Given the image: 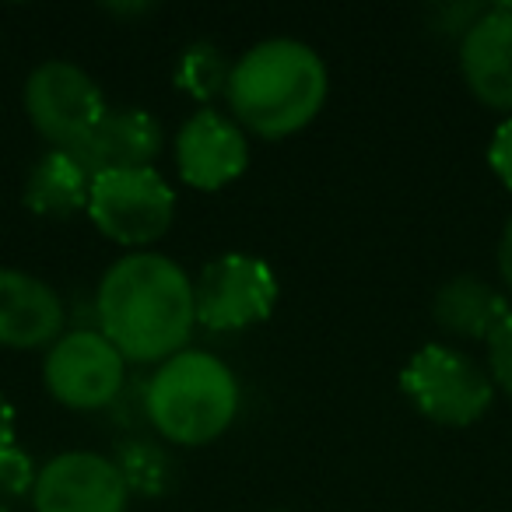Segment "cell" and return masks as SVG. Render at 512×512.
Masks as SVG:
<instances>
[{
  "label": "cell",
  "instance_id": "1",
  "mask_svg": "<svg viewBox=\"0 0 512 512\" xmlns=\"http://www.w3.org/2000/svg\"><path fill=\"white\" fill-rule=\"evenodd\" d=\"M99 334L134 365H162L197 330L193 278L165 253H127L95 292Z\"/></svg>",
  "mask_w": 512,
  "mask_h": 512
},
{
  "label": "cell",
  "instance_id": "2",
  "mask_svg": "<svg viewBox=\"0 0 512 512\" xmlns=\"http://www.w3.org/2000/svg\"><path fill=\"white\" fill-rule=\"evenodd\" d=\"M327 88V64L313 46L299 39H264L235 60L225 99L246 134L281 141L320 116Z\"/></svg>",
  "mask_w": 512,
  "mask_h": 512
},
{
  "label": "cell",
  "instance_id": "3",
  "mask_svg": "<svg viewBox=\"0 0 512 512\" xmlns=\"http://www.w3.org/2000/svg\"><path fill=\"white\" fill-rule=\"evenodd\" d=\"M239 414V379L211 351H179L148 376V425L172 446H207Z\"/></svg>",
  "mask_w": 512,
  "mask_h": 512
},
{
  "label": "cell",
  "instance_id": "4",
  "mask_svg": "<svg viewBox=\"0 0 512 512\" xmlns=\"http://www.w3.org/2000/svg\"><path fill=\"white\" fill-rule=\"evenodd\" d=\"M400 390L421 418L446 428H467L495 400L488 369L449 344H425L407 358L400 372Z\"/></svg>",
  "mask_w": 512,
  "mask_h": 512
},
{
  "label": "cell",
  "instance_id": "5",
  "mask_svg": "<svg viewBox=\"0 0 512 512\" xmlns=\"http://www.w3.org/2000/svg\"><path fill=\"white\" fill-rule=\"evenodd\" d=\"M25 116L50 151H74L109 113L106 95L85 67L46 60L25 81Z\"/></svg>",
  "mask_w": 512,
  "mask_h": 512
},
{
  "label": "cell",
  "instance_id": "6",
  "mask_svg": "<svg viewBox=\"0 0 512 512\" xmlns=\"http://www.w3.org/2000/svg\"><path fill=\"white\" fill-rule=\"evenodd\" d=\"M88 218L116 246L144 249L172 228L176 193L155 169L106 172L92 179Z\"/></svg>",
  "mask_w": 512,
  "mask_h": 512
},
{
  "label": "cell",
  "instance_id": "7",
  "mask_svg": "<svg viewBox=\"0 0 512 512\" xmlns=\"http://www.w3.org/2000/svg\"><path fill=\"white\" fill-rule=\"evenodd\" d=\"M197 323L214 334H239L264 323L278 306V278L260 256L221 253L193 281Z\"/></svg>",
  "mask_w": 512,
  "mask_h": 512
},
{
  "label": "cell",
  "instance_id": "8",
  "mask_svg": "<svg viewBox=\"0 0 512 512\" xmlns=\"http://www.w3.org/2000/svg\"><path fill=\"white\" fill-rule=\"evenodd\" d=\"M43 383L50 397L71 411H109L127 386V358L99 334V327L64 330L46 351Z\"/></svg>",
  "mask_w": 512,
  "mask_h": 512
},
{
  "label": "cell",
  "instance_id": "9",
  "mask_svg": "<svg viewBox=\"0 0 512 512\" xmlns=\"http://www.w3.org/2000/svg\"><path fill=\"white\" fill-rule=\"evenodd\" d=\"M130 491L113 456L71 449L39 467L32 488L36 512H127Z\"/></svg>",
  "mask_w": 512,
  "mask_h": 512
},
{
  "label": "cell",
  "instance_id": "10",
  "mask_svg": "<svg viewBox=\"0 0 512 512\" xmlns=\"http://www.w3.org/2000/svg\"><path fill=\"white\" fill-rule=\"evenodd\" d=\"M176 172L193 190H221L235 183L249 165V137L232 116L197 109L172 141Z\"/></svg>",
  "mask_w": 512,
  "mask_h": 512
},
{
  "label": "cell",
  "instance_id": "11",
  "mask_svg": "<svg viewBox=\"0 0 512 512\" xmlns=\"http://www.w3.org/2000/svg\"><path fill=\"white\" fill-rule=\"evenodd\" d=\"M67 309L50 281L0 267V348L36 351L64 337Z\"/></svg>",
  "mask_w": 512,
  "mask_h": 512
},
{
  "label": "cell",
  "instance_id": "12",
  "mask_svg": "<svg viewBox=\"0 0 512 512\" xmlns=\"http://www.w3.org/2000/svg\"><path fill=\"white\" fill-rule=\"evenodd\" d=\"M165 148V130L148 109L120 106L109 109L99 127L71 151L88 176H106V172H134L151 169Z\"/></svg>",
  "mask_w": 512,
  "mask_h": 512
},
{
  "label": "cell",
  "instance_id": "13",
  "mask_svg": "<svg viewBox=\"0 0 512 512\" xmlns=\"http://www.w3.org/2000/svg\"><path fill=\"white\" fill-rule=\"evenodd\" d=\"M460 74L481 106L512 113V15L502 4H491L460 39Z\"/></svg>",
  "mask_w": 512,
  "mask_h": 512
},
{
  "label": "cell",
  "instance_id": "14",
  "mask_svg": "<svg viewBox=\"0 0 512 512\" xmlns=\"http://www.w3.org/2000/svg\"><path fill=\"white\" fill-rule=\"evenodd\" d=\"M512 313L505 292H498L491 281L477 274L449 278L432 299V320L442 334L460 337V341H484L502 327V320Z\"/></svg>",
  "mask_w": 512,
  "mask_h": 512
},
{
  "label": "cell",
  "instance_id": "15",
  "mask_svg": "<svg viewBox=\"0 0 512 512\" xmlns=\"http://www.w3.org/2000/svg\"><path fill=\"white\" fill-rule=\"evenodd\" d=\"M92 176L71 151H46L25 176L22 200L32 214L50 221H67L74 214L88 211Z\"/></svg>",
  "mask_w": 512,
  "mask_h": 512
},
{
  "label": "cell",
  "instance_id": "16",
  "mask_svg": "<svg viewBox=\"0 0 512 512\" xmlns=\"http://www.w3.org/2000/svg\"><path fill=\"white\" fill-rule=\"evenodd\" d=\"M113 463H116V470H120L130 495L162 498V495H169L172 484H176V460L169 456V449L155 439H144V435H134V439L120 442Z\"/></svg>",
  "mask_w": 512,
  "mask_h": 512
},
{
  "label": "cell",
  "instance_id": "17",
  "mask_svg": "<svg viewBox=\"0 0 512 512\" xmlns=\"http://www.w3.org/2000/svg\"><path fill=\"white\" fill-rule=\"evenodd\" d=\"M232 67L235 60H228V53L218 43H190L176 60V71L172 81L183 95H190L193 102H214L221 95H228V81H232Z\"/></svg>",
  "mask_w": 512,
  "mask_h": 512
},
{
  "label": "cell",
  "instance_id": "18",
  "mask_svg": "<svg viewBox=\"0 0 512 512\" xmlns=\"http://www.w3.org/2000/svg\"><path fill=\"white\" fill-rule=\"evenodd\" d=\"M39 467L32 463V456L25 449H18V442L0 453V502H11V498H25L36 488Z\"/></svg>",
  "mask_w": 512,
  "mask_h": 512
},
{
  "label": "cell",
  "instance_id": "19",
  "mask_svg": "<svg viewBox=\"0 0 512 512\" xmlns=\"http://www.w3.org/2000/svg\"><path fill=\"white\" fill-rule=\"evenodd\" d=\"M488 376L491 383L498 386L502 393L512 397V313L502 320V327L488 337Z\"/></svg>",
  "mask_w": 512,
  "mask_h": 512
},
{
  "label": "cell",
  "instance_id": "20",
  "mask_svg": "<svg viewBox=\"0 0 512 512\" xmlns=\"http://www.w3.org/2000/svg\"><path fill=\"white\" fill-rule=\"evenodd\" d=\"M484 11H488L484 4H442V8L432 11V32L463 39L470 29H474L477 18H481Z\"/></svg>",
  "mask_w": 512,
  "mask_h": 512
},
{
  "label": "cell",
  "instance_id": "21",
  "mask_svg": "<svg viewBox=\"0 0 512 512\" xmlns=\"http://www.w3.org/2000/svg\"><path fill=\"white\" fill-rule=\"evenodd\" d=\"M488 165L498 176V183H502L505 190H512V116H505V120L498 123L495 134H491Z\"/></svg>",
  "mask_w": 512,
  "mask_h": 512
},
{
  "label": "cell",
  "instance_id": "22",
  "mask_svg": "<svg viewBox=\"0 0 512 512\" xmlns=\"http://www.w3.org/2000/svg\"><path fill=\"white\" fill-rule=\"evenodd\" d=\"M495 260H498V278H502V285L512 292V214H509V221L502 225V235H498Z\"/></svg>",
  "mask_w": 512,
  "mask_h": 512
},
{
  "label": "cell",
  "instance_id": "23",
  "mask_svg": "<svg viewBox=\"0 0 512 512\" xmlns=\"http://www.w3.org/2000/svg\"><path fill=\"white\" fill-rule=\"evenodd\" d=\"M15 407H11V400L0 393V453H8L11 446H15Z\"/></svg>",
  "mask_w": 512,
  "mask_h": 512
},
{
  "label": "cell",
  "instance_id": "24",
  "mask_svg": "<svg viewBox=\"0 0 512 512\" xmlns=\"http://www.w3.org/2000/svg\"><path fill=\"white\" fill-rule=\"evenodd\" d=\"M106 11L113 18H130V15H148V11H155V4H106Z\"/></svg>",
  "mask_w": 512,
  "mask_h": 512
},
{
  "label": "cell",
  "instance_id": "25",
  "mask_svg": "<svg viewBox=\"0 0 512 512\" xmlns=\"http://www.w3.org/2000/svg\"><path fill=\"white\" fill-rule=\"evenodd\" d=\"M502 11H505V15H512V0H505V4H502Z\"/></svg>",
  "mask_w": 512,
  "mask_h": 512
},
{
  "label": "cell",
  "instance_id": "26",
  "mask_svg": "<svg viewBox=\"0 0 512 512\" xmlns=\"http://www.w3.org/2000/svg\"><path fill=\"white\" fill-rule=\"evenodd\" d=\"M0 512H8V505H4V502H0Z\"/></svg>",
  "mask_w": 512,
  "mask_h": 512
},
{
  "label": "cell",
  "instance_id": "27",
  "mask_svg": "<svg viewBox=\"0 0 512 512\" xmlns=\"http://www.w3.org/2000/svg\"><path fill=\"white\" fill-rule=\"evenodd\" d=\"M278 512H288V509H278Z\"/></svg>",
  "mask_w": 512,
  "mask_h": 512
}]
</instances>
